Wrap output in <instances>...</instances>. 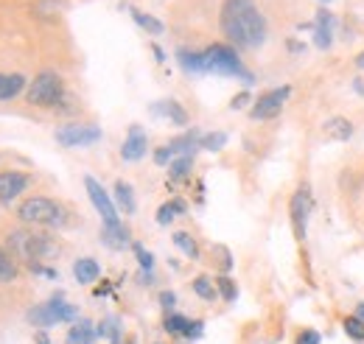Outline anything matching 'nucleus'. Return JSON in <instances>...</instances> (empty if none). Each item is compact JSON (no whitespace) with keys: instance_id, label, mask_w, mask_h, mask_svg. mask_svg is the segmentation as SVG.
<instances>
[{"instance_id":"f257e3e1","label":"nucleus","mask_w":364,"mask_h":344,"mask_svg":"<svg viewBox=\"0 0 364 344\" xmlns=\"http://www.w3.org/2000/svg\"><path fill=\"white\" fill-rule=\"evenodd\" d=\"M219 25L225 37L239 48H261L266 39V20L255 0H225Z\"/></svg>"},{"instance_id":"f03ea898","label":"nucleus","mask_w":364,"mask_h":344,"mask_svg":"<svg viewBox=\"0 0 364 344\" xmlns=\"http://www.w3.org/2000/svg\"><path fill=\"white\" fill-rule=\"evenodd\" d=\"M6 249L11 252L14 260H25L28 266H39V260H45L54 252V241L42 232H31V229H14L8 232Z\"/></svg>"},{"instance_id":"7ed1b4c3","label":"nucleus","mask_w":364,"mask_h":344,"mask_svg":"<svg viewBox=\"0 0 364 344\" xmlns=\"http://www.w3.org/2000/svg\"><path fill=\"white\" fill-rule=\"evenodd\" d=\"M17 216L23 224H37V227H65L68 224V210L48 196L25 199L17 210Z\"/></svg>"},{"instance_id":"20e7f679","label":"nucleus","mask_w":364,"mask_h":344,"mask_svg":"<svg viewBox=\"0 0 364 344\" xmlns=\"http://www.w3.org/2000/svg\"><path fill=\"white\" fill-rule=\"evenodd\" d=\"M205 59V73H219V76H236L244 82H252L249 70L241 65L239 53L230 45H211L208 51H202Z\"/></svg>"},{"instance_id":"39448f33","label":"nucleus","mask_w":364,"mask_h":344,"mask_svg":"<svg viewBox=\"0 0 364 344\" xmlns=\"http://www.w3.org/2000/svg\"><path fill=\"white\" fill-rule=\"evenodd\" d=\"M25 96H28V104H34V107H56V104L65 98V84H62L59 73L42 70V73L31 82V87H28Z\"/></svg>"},{"instance_id":"423d86ee","label":"nucleus","mask_w":364,"mask_h":344,"mask_svg":"<svg viewBox=\"0 0 364 344\" xmlns=\"http://www.w3.org/2000/svg\"><path fill=\"white\" fill-rule=\"evenodd\" d=\"M101 140V129L93 123H65L56 129V143H62L65 148H76V146H93Z\"/></svg>"},{"instance_id":"0eeeda50","label":"nucleus","mask_w":364,"mask_h":344,"mask_svg":"<svg viewBox=\"0 0 364 344\" xmlns=\"http://www.w3.org/2000/svg\"><path fill=\"white\" fill-rule=\"evenodd\" d=\"M291 96V87H277V90H269V93H263L261 98H255V104H252V120H269V117H275V115L283 110V104H286V98Z\"/></svg>"},{"instance_id":"6e6552de","label":"nucleus","mask_w":364,"mask_h":344,"mask_svg":"<svg viewBox=\"0 0 364 344\" xmlns=\"http://www.w3.org/2000/svg\"><path fill=\"white\" fill-rule=\"evenodd\" d=\"M84 188H87V196H90L93 208L101 213L104 224H118V222H121V219H118V208H115V202L107 196V191L101 188V182H99L96 177H84Z\"/></svg>"},{"instance_id":"1a4fd4ad","label":"nucleus","mask_w":364,"mask_h":344,"mask_svg":"<svg viewBox=\"0 0 364 344\" xmlns=\"http://www.w3.org/2000/svg\"><path fill=\"white\" fill-rule=\"evenodd\" d=\"M291 210V224H294V235L303 241L306 238V224H308V213H311V196H308V191H297L294 196H291V205H289Z\"/></svg>"},{"instance_id":"9d476101","label":"nucleus","mask_w":364,"mask_h":344,"mask_svg":"<svg viewBox=\"0 0 364 344\" xmlns=\"http://www.w3.org/2000/svg\"><path fill=\"white\" fill-rule=\"evenodd\" d=\"M28 174L20 171H0V205L14 202L25 188H28Z\"/></svg>"},{"instance_id":"9b49d317","label":"nucleus","mask_w":364,"mask_h":344,"mask_svg":"<svg viewBox=\"0 0 364 344\" xmlns=\"http://www.w3.org/2000/svg\"><path fill=\"white\" fill-rule=\"evenodd\" d=\"M146 148H149V140H146V132L140 129V126H129V134H126V140H123L121 146V157L126 163H134V160H143V154H146Z\"/></svg>"},{"instance_id":"f8f14e48","label":"nucleus","mask_w":364,"mask_h":344,"mask_svg":"<svg viewBox=\"0 0 364 344\" xmlns=\"http://www.w3.org/2000/svg\"><path fill=\"white\" fill-rule=\"evenodd\" d=\"M163 328L171 333V336H188V339H199L202 336V322L199 319H185L180 314H168Z\"/></svg>"},{"instance_id":"ddd939ff","label":"nucleus","mask_w":364,"mask_h":344,"mask_svg":"<svg viewBox=\"0 0 364 344\" xmlns=\"http://www.w3.org/2000/svg\"><path fill=\"white\" fill-rule=\"evenodd\" d=\"M334 42V17L328 8H320L317 11V23H314V45L320 51H328Z\"/></svg>"},{"instance_id":"4468645a","label":"nucleus","mask_w":364,"mask_h":344,"mask_svg":"<svg viewBox=\"0 0 364 344\" xmlns=\"http://www.w3.org/2000/svg\"><path fill=\"white\" fill-rule=\"evenodd\" d=\"M149 113L151 115H163L165 120H171V123H177V126H185L188 123V113L174 101V98H165V101H157V104H151L149 107Z\"/></svg>"},{"instance_id":"2eb2a0df","label":"nucleus","mask_w":364,"mask_h":344,"mask_svg":"<svg viewBox=\"0 0 364 344\" xmlns=\"http://www.w3.org/2000/svg\"><path fill=\"white\" fill-rule=\"evenodd\" d=\"M322 132H325L331 140L345 143V140H351V137H353V123H351L348 117L337 115V117H328V120L322 123Z\"/></svg>"},{"instance_id":"dca6fc26","label":"nucleus","mask_w":364,"mask_h":344,"mask_svg":"<svg viewBox=\"0 0 364 344\" xmlns=\"http://www.w3.org/2000/svg\"><path fill=\"white\" fill-rule=\"evenodd\" d=\"M73 274H76V280H79L82 286H90V283H96V280L101 277V266H99L93 257H79V260L73 263Z\"/></svg>"},{"instance_id":"f3484780","label":"nucleus","mask_w":364,"mask_h":344,"mask_svg":"<svg viewBox=\"0 0 364 344\" xmlns=\"http://www.w3.org/2000/svg\"><path fill=\"white\" fill-rule=\"evenodd\" d=\"M25 87V76L23 73H3L0 79V101H11L23 93Z\"/></svg>"},{"instance_id":"a211bd4d","label":"nucleus","mask_w":364,"mask_h":344,"mask_svg":"<svg viewBox=\"0 0 364 344\" xmlns=\"http://www.w3.org/2000/svg\"><path fill=\"white\" fill-rule=\"evenodd\" d=\"M101 241L110 246V249H123L129 243V229L123 227L121 222L118 224H104L101 227Z\"/></svg>"},{"instance_id":"6ab92c4d","label":"nucleus","mask_w":364,"mask_h":344,"mask_svg":"<svg viewBox=\"0 0 364 344\" xmlns=\"http://www.w3.org/2000/svg\"><path fill=\"white\" fill-rule=\"evenodd\" d=\"M28 322H31V325H37V328H51V325H56V322H59V317H56L54 305H51V302H45V305H34V308L28 311Z\"/></svg>"},{"instance_id":"aec40b11","label":"nucleus","mask_w":364,"mask_h":344,"mask_svg":"<svg viewBox=\"0 0 364 344\" xmlns=\"http://www.w3.org/2000/svg\"><path fill=\"white\" fill-rule=\"evenodd\" d=\"M177 62H180V68H182L185 73H191V76L205 73V59H202V53H194V51H188V48H180V51H177Z\"/></svg>"},{"instance_id":"412c9836","label":"nucleus","mask_w":364,"mask_h":344,"mask_svg":"<svg viewBox=\"0 0 364 344\" xmlns=\"http://www.w3.org/2000/svg\"><path fill=\"white\" fill-rule=\"evenodd\" d=\"M96 336H99V333H96L93 322L82 319V322H73V328L68 331V344H93Z\"/></svg>"},{"instance_id":"4be33fe9","label":"nucleus","mask_w":364,"mask_h":344,"mask_svg":"<svg viewBox=\"0 0 364 344\" xmlns=\"http://www.w3.org/2000/svg\"><path fill=\"white\" fill-rule=\"evenodd\" d=\"M115 208L123 210V213H134V208H137V202H134V191H132V185H129V182H123V179L115 182Z\"/></svg>"},{"instance_id":"5701e85b","label":"nucleus","mask_w":364,"mask_h":344,"mask_svg":"<svg viewBox=\"0 0 364 344\" xmlns=\"http://www.w3.org/2000/svg\"><path fill=\"white\" fill-rule=\"evenodd\" d=\"M199 134L196 132H188V134H182V137H174L171 143H168V148H171V154H194V148L199 146Z\"/></svg>"},{"instance_id":"b1692460","label":"nucleus","mask_w":364,"mask_h":344,"mask_svg":"<svg viewBox=\"0 0 364 344\" xmlns=\"http://www.w3.org/2000/svg\"><path fill=\"white\" fill-rule=\"evenodd\" d=\"M188 210V205L182 202V199H171V202H165L160 210H157V224H171L174 222V216H182Z\"/></svg>"},{"instance_id":"393cba45","label":"nucleus","mask_w":364,"mask_h":344,"mask_svg":"<svg viewBox=\"0 0 364 344\" xmlns=\"http://www.w3.org/2000/svg\"><path fill=\"white\" fill-rule=\"evenodd\" d=\"M191 165H194V154H182V157L171 160V165H168V177H171V182L185 179V177L191 174Z\"/></svg>"},{"instance_id":"a878e982","label":"nucleus","mask_w":364,"mask_h":344,"mask_svg":"<svg viewBox=\"0 0 364 344\" xmlns=\"http://www.w3.org/2000/svg\"><path fill=\"white\" fill-rule=\"evenodd\" d=\"M17 260L11 257V252L8 249H3L0 246V283H11V280H17Z\"/></svg>"},{"instance_id":"bb28decb","label":"nucleus","mask_w":364,"mask_h":344,"mask_svg":"<svg viewBox=\"0 0 364 344\" xmlns=\"http://www.w3.org/2000/svg\"><path fill=\"white\" fill-rule=\"evenodd\" d=\"M51 305H54V311H56V317H59V322H76V319H79V308H73V305H68L62 294H56V297L51 300Z\"/></svg>"},{"instance_id":"cd10ccee","label":"nucleus","mask_w":364,"mask_h":344,"mask_svg":"<svg viewBox=\"0 0 364 344\" xmlns=\"http://www.w3.org/2000/svg\"><path fill=\"white\" fill-rule=\"evenodd\" d=\"M132 17H134V23L143 28V31H149V34H163L165 28H163V23L157 20V17H151V14H143V11H137V8H132Z\"/></svg>"},{"instance_id":"c85d7f7f","label":"nucleus","mask_w":364,"mask_h":344,"mask_svg":"<svg viewBox=\"0 0 364 344\" xmlns=\"http://www.w3.org/2000/svg\"><path fill=\"white\" fill-rule=\"evenodd\" d=\"M174 243L185 252V257H191V260H199V243L188 235V232H174Z\"/></svg>"},{"instance_id":"c756f323","label":"nucleus","mask_w":364,"mask_h":344,"mask_svg":"<svg viewBox=\"0 0 364 344\" xmlns=\"http://www.w3.org/2000/svg\"><path fill=\"white\" fill-rule=\"evenodd\" d=\"M194 291H196L202 300H208V302L219 297V291H216V286L211 283V277H196V280H194Z\"/></svg>"},{"instance_id":"7c9ffc66","label":"nucleus","mask_w":364,"mask_h":344,"mask_svg":"<svg viewBox=\"0 0 364 344\" xmlns=\"http://www.w3.org/2000/svg\"><path fill=\"white\" fill-rule=\"evenodd\" d=\"M96 333H99V336H107L113 344H121V328H118L115 319H104V322L96 328Z\"/></svg>"},{"instance_id":"2f4dec72","label":"nucleus","mask_w":364,"mask_h":344,"mask_svg":"<svg viewBox=\"0 0 364 344\" xmlns=\"http://www.w3.org/2000/svg\"><path fill=\"white\" fill-rule=\"evenodd\" d=\"M225 143H227V134H225V132H211V134H205V137L199 140V146L208 148V151H222Z\"/></svg>"},{"instance_id":"473e14b6","label":"nucleus","mask_w":364,"mask_h":344,"mask_svg":"<svg viewBox=\"0 0 364 344\" xmlns=\"http://www.w3.org/2000/svg\"><path fill=\"white\" fill-rule=\"evenodd\" d=\"M216 291H219V297L227 300V302H233V300L239 297V288H236V283H233L230 277H216Z\"/></svg>"},{"instance_id":"72a5a7b5","label":"nucleus","mask_w":364,"mask_h":344,"mask_svg":"<svg viewBox=\"0 0 364 344\" xmlns=\"http://www.w3.org/2000/svg\"><path fill=\"white\" fill-rule=\"evenodd\" d=\"M342 328H345V333H348L353 342H364V319H359V317H348V319L342 322Z\"/></svg>"},{"instance_id":"f704fd0d","label":"nucleus","mask_w":364,"mask_h":344,"mask_svg":"<svg viewBox=\"0 0 364 344\" xmlns=\"http://www.w3.org/2000/svg\"><path fill=\"white\" fill-rule=\"evenodd\" d=\"M132 249H134V257H137L140 269H143V272H151V269H154V257H151V252H149L143 243H132Z\"/></svg>"},{"instance_id":"c9c22d12","label":"nucleus","mask_w":364,"mask_h":344,"mask_svg":"<svg viewBox=\"0 0 364 344\" xmlns=\"http://www.w3.org/2000/svg\"><path fill=\"white\" fill-rule=\"evenodd\" d=\"M171 157H174V154H171L168 146H163V148L154 151V163H157V165H171Z\"/></svg>"},{"instance_id":"e433bc0d","label":"nucleus","mask_w":364,"mask_h":344,"mask_svg":"<svg viewBox=\"0 0 364 344\" xmlns=\"http://www.w3.org/2000/svg\"><path fill=\"white\" fill-rule=\"evenodd\" d=\"M297 344H320V333L317 331H303L297 336Z\"/></svg>"},{"instance_id":"4c0bfd02","label":"nucleus","mask_w":364,"mask_h":344,"mask_svg":"<svg viewBox=\"0 0 364 344\" xmlns=\"http://www.w3.org/2000/svg\"><path fill=\"white\" fill-rule=\"evenodd\" d=\"M174 302H177L174 291H163V294H160V305H163V308H174Z\"/></svg>"},{"instance_id":"58836bf2","label":"nucleus","mask_w":364,"mask_h":344,"mask_svg":"<svg viewBox=\"0 0 364 344\" xmlns=\"http://www.w3.org/2000/svg\"><path fill=\"white\" fill-rule=\"evenodd\" d=\"M246 101H249V93H239V96L230 101V107H233V110H244V107H246Z\"/></svg>"},{"instance_id":"ea45409f","label":"nucleus","mask_w":364,"mask_h":344,"mask_svg":"<svg viewBox=\"0 0 364 344\" xmlns=\"http://www.w3.org/2000/svg\"><path fill=\"white\" fill-rule=\"evenodd\" d=\"M289 51H294V53H303V51H306V45H303V42H294V39H291V42H289Z\"/></svg>"},{"instance_id":"a19ab883","label":"nucleus","mask_w":364,"mask_h":344,"mask_svg":"<svg viewBox=\"0 0 364 344\" xmlns=\"http://www.w3.org/2000/svg\"><path fill=\"white\" fill-rule=\"evenodd\" d=\"M151 53H154V59H157V62H165V53H163V48H160V45H154V48H151Z\"/></svg>"},{"instance_id":"79ce46f5","label":"nucleus","mask_w":364,"mask_h":344,"mask_svg":"<svg viewBox=\"0 0 364 344\" xmlns=\"http://www.w3.org/2000/svg\"><path fill=\"white\" fill-rule=\"evenodd\" d=\"M37 344H51V342H48V336H45V333H37Z\"/></svg>"},{"instance_id":"37998d69","label":"nucleus","mask_w":364,"mask_h":344,"mask_svg":"<svg viewBox=\"0 0 364 344\" xmlns=\"http://www.w3.org/2000/svg\"><path fill=\"white\" fill-rule=\"evenodd\" d=\"M356 317H359V319H364V302H359V305H356Z\"/></svg>"},{"instance_id":"c03bdc74","label":"nucleus","mask_w":364,"mask_h":344,"mask_svg":"<svg viewBox=\"0 0 364 344\" xmlns=\"http://www.w3.org/2000/svg\"><path fill=\"white\" fill-rule=\"evenodd\" d=\"M353 87H356V93H362V96H364V84H362V82H359V79L353 82Z\"/></svg>"},{"instance_id":"a18cd8bd","label":"nucleus","mask_w":364,"mask_h":344,"mask_svg":"<svg viewBox=\"0 0 364 344\" xmlns=\"http://www.w3.org/2000/svg\"><path fill=\"white\" fill-rule=\"evenodd\" d=\"M356 68H364V53L362 56H356Z\"/></svg>"},{"instance_id":"49530a36","label":"nucleus","mask_w":364,"mask_h":344,"mask_svg":"<svg viewBox=\"0 0 364 344\" xmlns=\"http://www.w3.org/2000/svg\"><path fill=\"white\" fill-rule=\"evenodd\" d=\"M129 344H134V339H129Z\"/></svg>"},{"instance_id":"de8ad7c7","label":"nucleus","mask_w":364,"mask_h":344,"mask_svg":"<svg viewBox=\"0 0 364 344\" xmlns=\"http://www.w3.org/2000/svg\"><path fill=\"white\" fill-rule=\"evenodd\" d=\"M322 3H331V0H322Z\"/></svg>"},{"instance_id":"09e8293b","label":"nucleus","mask_w":364,"mask_h":344,"mask_svg":"<svg viewBox=\"0 0 364 344\" xmlns=\"http://www.w3.org/2000/svg\"><path fill=\"white\" fill-rule=\"evenodd\" d=\"M0 79H3V73H0Z\"/></svg>"}]
</instances>
